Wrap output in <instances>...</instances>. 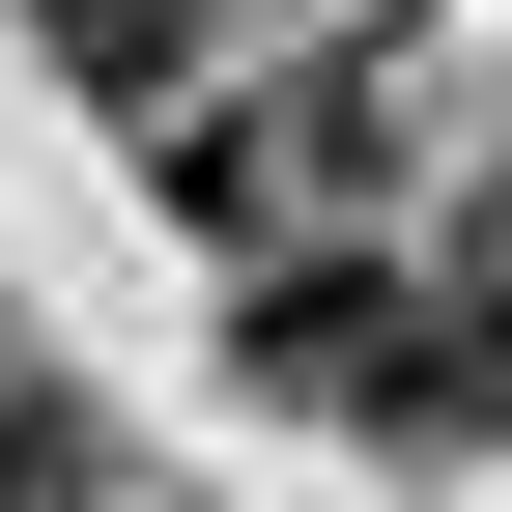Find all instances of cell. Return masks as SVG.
I'll return each mask as SVG.
<instances>
[{"mask_svg":"<svg viewBox=\"0 0 512 512\" xmlns=\"http://www.w3.org/2000/svg\"><path fill=\"white\" fill-rule=\"evenodd\" d=\"M228 370H256L285 427H456V399H484L456 285H399V256H256V285H228Z\"/></svg>","mask_w":512,"mask_h":512,"instance_id":"obj_1","label":"cell"},{"mask_svg":"<svg viewBox=\"0 0 512 512\" xmlns=\"http://www.w3.org/2000/svg\"><path fill=\"white\" fill-rule=\"evenodd\" d=\"M143 171H171L200 228H256V256H285V228L370 171V57H313V86H228V114H143Z\"/></svg>","mask_w":512,"mask_h":512,"instance_id":"obj_2","label":"cell"},{"mask_svg":"<svg viewBox=\"0 0 512 512\" xmlns=\"http://www.w3.org/2000/svg\"><path fill=\"white\" fill-rule=\"evenodd\" d=\"M29 29H57V86H114V114L200 86V0H29Z\"/></svg>","mask_w":512,"mask_h":512,"instance_id":"obj_3","label":"cell"},{"mask_svg":"<svg viewBox=\"0 0 512 512\" xmlns=\"http://www.w3.org/2000/svg\"><path fill=\"white\" fill-rule=\"evenodd\" d=\"M427 285H456V342H484V427H512V200H484L456 256H427Z\"/></svg>","mask_w":512,"mask_h":512,"instance_id":"obj_4","label":"cell"},{"mask_svg":"<svg viewBox=\"0 0 512 512\" xmlns=\"http://www.w3.org/2000/svg\"><path fill=\"white\" fill-rule=\"evenodd\" d=\"M0 512H86V427L57 399H0Z\"/></svg>","mask_w":512,"mask_h":512,"instance_id":"obj_5","label":"cell"}]
</instances>
